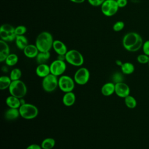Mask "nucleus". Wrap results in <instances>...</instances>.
Listing matches in <instances>:
<instances>
[{
    "mask_svg": "<svg viewBox=\"0 0 149 149\" xmlns=\"http://www.w3.org/2000/svg\"><path fill=\"white\" fill-rule=\"evenodd\" d=\"M143 40L141 36L136 32H129L123 37L122 45L130 52H136L142 48Z\"/></svg>",
    "mask_w": 149,
    "mask_h": 149,
    "instance_id": "obj_1",
    "label": "nucleus"
},
{
    "mask_svg": "<svg viewBox=\"0 0 149 149\" xmlns=\"http://www.w3.org/2000/svg\"><path fill=\"white\" fill-rule=\"evenodd\" d=\"M54 41L52 36L50 33L42 31L37 37L35 45L39 52H48L52 48Z\"/></svg>",
    "mask_w": 149,
    "mask_h": 149,
    "instance_id": "obj_2",
    "label": "nucleus"
},
{
    "mask_svg": "<svg viewBox=\"0 0 149 149\" xmlns=\"http://www.w3.org/2000/svg\"><path fill=\"white\" fill-rule=\"evenodd\" d=\"M8 88L11 95L19 98H23L27 93V87L25 83L20 80L12 81Z\"/></svg>",
    "mask_w": 149,
    "mask_h": 149,
    "instance_id": "obj_3",
    "label": "nucleus"
},
{
    "mask_svg": "<svg viewBox=\"0 0 149 149\" xmlns=\"http://www.w3.org/2000/svg\"><path fill=\"white\" fill-rule=\"evenodd\" d=\"M20 115L25 119H33L37 116L38 109L37 107L31 104L25 103L21 105L19 108Z\"/></svg>",
    "mask_w": 149,
    "mask_h": 149,
    "instance_id": "obj_4",
    "label": "nucleus"
},
{
    "mask_svg": "<svg viewBox=\"0 0 149 149\" xmlns=\"http://www.w3.org/2000/svg\"><path fill=\"white\" fill-rule=\"evenodd\" d=\"M65 61L73 66H80L84 63V58L79 51L70 49L65 54Z\"/></svg>",
    "mask_w": 149,
    "mask_h": 149,
    "instance_id": "obj_5",
    "label": "nucleus"
},
{
    "mask_svg": "<svg viewBox=\"0 0 149 149\" xmlns=\"http://www.w3.org/2000/svg\"><path fill=\"white\" fill-rule=\"evenodd\" d=\"M1 40L6 42H10L15 40L16 34L15 27L8 23L3 24L0 27Z\"/></svg>",
    "mask_w": 149,
    "mask_h": 149,
    "instance_id": "obj_6",
    "label": "nucleus"
},
{
    "mask_svg": "<svg viewBox=\"0 0 149 149\" xmlns=\"http://www.w3.org/2000/svg\"><path fill=\"white\" fill-rule=\"evenodd\" d=\"M119 8L116 0H105L101 5L102 13L108 17L115 15Z\"/></svg>",
    "mask_w": 149,
    "mask_h": 149,
    "instance_id": "obj_7",
    "label": "nucleus"
},
{
    "mask_svg": "<svg viewBox=\"0 0 149 149\" xmlns=\"http://www.w3.org/2000/svg\"><path fill=\"white\" fill-rule=\"evenodd\" d=\"M42 87L46 92L51 93L54 91L58 87V79L57 76L50 73L44 77L42 81Z\"/></svg>",
    "mask_w": 149,
    "mask_h": 149,
    "instance_id": "obj_8",
    "label": "nucleus"
},
{
    "mask_svg": "<svg viewBox=\"0 0 149 149\" xmlns=\"http://www.w3.org/2000/svg\"><path fill=\"white\" fill-rule=\"evenodd\" d=\"M74 80L68 75H62L58 79V87L64 93L72 91L74 88Z\"/></svg>",
    "mask_w": 149,
    "mask_h": 149,
    "instance_id": "obj_9",
    "label": "nucleus"
},
{
    "mask_svg": "<svg viewBox=\"0 0 149 149\" xmlns=\"http://www.w3.org/2000/svg\"><path fill=\"white\" fill-rule=\"evenodd\" d=\"M90 72L86 68H80L76 70L74 75L75 83L79 85H84L89 80Z\"/></svg>",
    "mask_w": 149,
    "mask_h": 149,
    "instance_id": "obj_10",
    "label": "nucleus"
},
{
    "mask_svg": "<svg viewBox=\"0 0 149 149\" xmlns=\"http://www.w3.org/2000/svg\"><path fill=\"white\" fill-rule=\"evenodd\" d=\"M51 73L56 76H62L66 69V65L63 61L56 59L49 65Z\"/></svg>",
    "mask_w": 149,
    "mask_h": 149,
    "instance_id": "obj_11",
    "label": "nucleus"
},
{
    "mask_svg": "<svg viewBox=\"0 0 149 149\" xmlns=\"http://www.w3.org/2000/svg\"><path fill=\"white\" fill-rule=\"evenodd\" d=\"M130 87L124 82H120L115 84V93L120 98H125L130 95Z\"/></svg>",
    "mask_w": 149,
    "mask_h": 149,
    "instance_id": "obj_12",
    "label": "nucleus"
},
{
    "mask_svg": "<svg viewBox=\"0 0 149 149\" xmlns=\"http://www.w3.org/2000/svg\"><path fill=\"white\" fill-rule=\"evenodd\" d=\"M9 54L10 48L7 42L0 40V62L5 61V59Z\"/></svg>",
    "mask_w": 149,
    "mask_h": 149,
    "instance_id": "obj_13",
    "label": "nucleus"
},
{
    "mask_svg": "<svg viewBox=\"0 0 149 149\" xmlns=\"http://www.w3.org/2000/svg\"><path fill=\"white\" fill-rule=\"evenodd\" d=\"M52 48L58 55H65L68 52L66 45L61 40H54L52 45Z\"/></svg>",
    "mask_w": 149,
    "mask_h": 149,
    "instance_id": "obj_14",
    "label": "nucleus"
},
{
    "mask_svg": "<svg viewBox=\"0 0 149 149\" xmlns=\"http://www.w3.org/2000/svg\"><path fill=\"white\" fill-rule=\"evenodd\" d=\"M36 73L40 77L44 78L51 73L50 67L47 63L38 64L36 69Z\"/></svg>",
    "mask_w": 149,
    "mask_h": 149,
    "instance_id": "obj_15",
    "label": "nucleus"
},
{
    "mask_svg": "<svg viewBox=\"0 0 149 149\" xmlns=\"http://www.w3.org/2000/svg\"><path fill=\"white\" fill-rule=\"evenodd\" d=\"M23 52L25 56L29 58H36L39 51L36 45L29 44L24 49Z\"/></svg>",
    "mask_w": 149,
    "mask_h": 149,
    "instance_id": "obj_16",
    "label": "nucleus"
},
{
    "mask_svg": "<svg viewBox=\"0 0 149 149\" xmlns=\"http://www.w3.org/2000/svg\"><path fill=\"white\" fill-rule=\"evenodd\" d=\"M115 84L113 82H108L102 86L101 92L104 96H110L115 93Z\"/></svg>",
    "mask_w": 149,
    "mask_h": 149,
    "instance_id": "obj_17",
    "label": "nucleus"
},
{
    "mask_svg": "<svg viewBox=\"0 0 149 149\" xmlns=\"http://www.w3.org/2000/svg\"><path fill=\"white\" fill-rule=\"evenodd\" d=\"M76 101V95L73 91L65 93L62 97L63 104L66 107L72 106Z\"/></svg>",
    "mask_w": 149,
    "mask_h": 149,
    "instance_id": "obj_18",
    "label": "nucleus"
},
{
    "mask_svg": "<svg viewBox=\"0 0 149 149\" xmlns=\"http://www.w3.org/2000/svg\"><path fill=\"white\" fill-rule=\"evenodd\" d=\"M6 104L9 108H19L21 106L20 98L10 95L6 98Z\"/></svg>",
    "mask_w": 149,
    "mask_h": 149,
    "instance_id": "obj_19",
    "label": "nucleus"
},
{
    "mask_svg": "<svg viewBox=\"0 0 149 149\" xmlns=\"http://www.w3.org/2000/svg\"><path fill=\"white\" fill-rule=\"evenodd\" d=\"M20 115L19 108H9L5 112V118L9 120H13L16 119Z\"/></svg>",
    "mask_w": 149,
    "mask_h": 149,
    "instance_id": "obj_20",
    "label": "nucleus"
},
{
    "mask_svg": "<svg viewBox=\"0 0 149 149\" xmlns=\"http://www.w3.org/2000/svg\"><path fill=\"white\" fill-rule=\"evenodd\" d=\"M15 42L17 47L21 50H23L29 45L28 40L24 35L16 36Z\"/></svg>",
    "mask_w": 149,
    "mask_h": 149,
    "instance_id": "obj_21",
    "label": "nucleus"
},
{
    "mask_svg": "<svg viewBox=\"0 0 149 149\" xmlns=\"http://www.w3.org/2000/svg\"><path fill=\"white\" fill-rule=\"evenodd\" d=\"M50 52H39L37 55L36 59L38 64L46 63L49 58H50Z\"/></svg>",
    "mask_w": 149,
    "mask_h": 149,
    "instance_id": "obj_22",
    "label": "nucleus"
},
{
    "mask_svg": "<svg viewBox=\"0 0 149 149\" xmlns=\"http://www.w3.org/2000/svg\"><path fill=\"white\" fill-rule=\"evenodd\" d=\"M121 71L124 74H130L134 71L135 68L134 65L131 62H124L120 66Z\"/></svg>",
    "mask_w": 149,
    "mask_h": 149,
    "instance_id": "obj_23",
    "label": "nucleus"
},
{
    "mask_svg": "<svg viewBox=\"0 0 149 149\" xmlns=\"http://www.w3.org/2000/svg\"><path fill=\"white\" fill-rule=\"evenodd\" d=\"M55 145V140L51 137H48L43 140L41 144L42 149H52Z\"/></svg>",
    "mask_w": 149,
    "mask_h": 149,
    "instance_id": "obj_24",
    "label": "nucleus"
},
{
    "mask_svg": "<svg viewBox=\"0 0 149 149\" xmlns=\"http://www.w3.org/2000/svg\"><path fill=\"white\" fill-rule=\"evenodd\" d=\"M12 81L9 76H2L0 77V89L3 90L9 88Z\"/></svg>",
    "mask_w": 149,
    "mask_h": 149,
    "instance_id": "obj_25",
    "label": "nucleus"
},
{
    "mask_svg": "<svg viewBox=\"0 0 149 149\" xmlns=\"http://www.w3.org/2000/svg\"><path fill=\"white\" fill-rule=\"evenodd\" d=\"M125 104L126 106L130 109L134 108L137 105V101L135 98L130 95H129L125 98Z\"/></svg>",
    "mask_w": 149,
    "mask_h": 149,
    "instance_id": "obj_26",
    "label": "nucleus"
},
{
    "mask_svg": "<svg viewBox=\"0 0 149 149\" xmlns=\"http://www.w3.org/2000/svg\"><path fill=\"white\" fill-rule=\"evenodd\" d=\"M18 56L15 54H10L5 59L6 64L9 66L15 65L18 62Z\"/></svg>",
    "mask_w": 149,
    "mask_h": 149,
    "instance_id": "obj_27",
    "label": "nucleus"
},
{
    "mask_svg": "<svg viewBox=\"0 0 149 149\" xmlns=\"http://www.w3.org/2000/svg\"><path fill=\"white\" fill-rule=\"evenodd\" d=\"M22 76V72L20 69L19 68H14L12 69L10 73V78L11 79L12 81L20 80Z\"/></svg>",
    "mask_w": 149,
    "mask_h": 149,
    "instance_id": "obj_28",
    "label": "nucleus"
},
{
    "mask_svg": "<svg viewBox=\"0 0 149 149\" xmlns=\"http://www.w3.org/2000/svg\"><path fill=\"white\" fill-rule=\"evenodd\" d=\"M123 73L122 72H115L112 76V80L113 83L116 84L120 82H123L124 80V76Z\"/></svg>",
    "mask_w": 149,
    "mask_h": 149,
    "instance_id": "obj_29",
    "label": "nucleus"
},
{
    "mask_svg": "<svg viewBox=\"0 0 149 149\" xmlns=\"http://www.w3.org/2000/svg\"><path fill=\"white\" fill-rule=\"evenodd\" d=\"M137 61L139 63L147 64L149 62V56L144 53L143 54H140L137 57Z\"/></svg>",
    "mask_w": 149,
    "mask_h": 149,
    "instance_id": "obj_30",
    "label": "nucleus"
},
{
    "mask_svg": "<svg viewBox=\"0 0 149 149\" xmlns=\"http://www.w3.org/2000/svg\"><path fill=\"white\" fill-rule=\"evenodd\" d=\"M27 31V28L23 25H20L15 27V33L16 36L24 35Z\"/></svg>",
    "mask_w": 149,
    "mask_h": 149,
    "instance_id": "obj_31",
    "label": "nucleus"
},
{
    "mask_svg": "<svg viewBox=\"0 0 149 149\" xmlns=\"http://www.w3.org/2000/svg\"><path fill=\"white\" fill-rule=\"evenodd\" d=\"M125 27V23L122 21H118L113 25V30L115 31H120L123 29Z\"/></svg>",
    "mask_w": 149,
    "mask_h": 149,
    "instance_id": "obj_32",
    "label": "nucleus"
},
{
    "mask_svg": "<svg viewBox=\"0 0 149 149\" xmlns=\"http://www.w3.org/2000/svg\"><path fill=\"white\" fill-rule=\"evenodd\" d=\"M142 49L143 53L149 56V40H147L143 42Z\"/></svg>",
    "mask_w": 149,
    "mask_h": 149,
    "instance_id": "obj_33",
    "label": "nucleus"
},
{
    "mask_svg": "<svg viewBox=\"0 0 149 149\" xmlns=\"http://www.w3.org/2000/svg\"><path fill=\"white\" fill-rule=\"evenodd\" d=\"M105 0H88V3L93 6H101Z\"/></svg>",
    "mask_w": 149,
    "mask_h": 149,
    "instance_id": "obj_34",
    "label": "nucleus"
},
{
    "mask_svg": "<svg viewBox=\"0 0 149 149\" xmlns=\"http://www.w3.org/2000/svg\"><path fill=\"white\" fill-rule=\"evenodd\" d=\"M119 8H124L127 4V0H116Z\"/></svg>",
    "mask_w": 149,
    "mask_h": 149,
    "instance_id": "obj_35",
    "label": "nucleus"
},
{
    "mask_svg": "<svg viewBox=\"0 0 149 149\" xmlns=\"http://www.w3.org/2000/svg\"><path fill=\"white\" fill-rule=\"evenodd\" d=\"M26 149H42L41 146H39L36 144H32L29 145Z\"/></svg>",
    "mask_w": 149,
    "mask_h": 149,
    "instance_id": "obj_36",
    "label": "nucleus"
},
{
    "mask_svg": "<svg viewBox=\"0 0 149 149\" xmlns=\"http://www.w3.org/2000/svg\"><path fill=\"white\" fill-rule=\"evenodd\" d=\"M57 59L61 61H65V55H58Z\"/></svg>",
    "mask_w": 149,
    "mask_h": 149,
    "instance_id": "obj_37",
    "label": "nucleus"
},
{
    "mask_svg": "<svg viewBox=\"0 0 149 149\" xmlns=\"http://www.w3.org/2000/svg\"><path fill=\"white\" fill-rule=\"evenodd\" d=\"M70 1L76 3H81L84 2L85 0H69Z\"/></svg>",
    "mask_w": 149,
    "mask_h": 149,
    "instance_id": "obj_38",
    "label": "nucleus"
},
{
    "mask_svg": "<svg viewBox=\"0 0 149 149\" xmlns=\"http://www.w3.org/2000/svg\"><path fill=\"white\" fill-rule=\"evenodd\" d=\"M115 62H116V64L118 66H121L122 65V64H123V62L121 61H120V60H116Z\"/></svg>",
    "mask_w": 149,
    "mask_h": 149,
    "instance_id": "obj_39",
    "label": "nucleus"
},
{
    "mask_svg": "<svg viewBox=\"0 0 149 149\" xmlns=\"http://www.w3.org/2000/svg\"><path fill=\"white\" fill-rule=\"evenodd\" d=\"M148 67H149V62H148Z\"/></svg>",
    "mask_w": 149,
    "mask_h": 149,
    "instance_id": "obj_40",
    "label": "nucleus"
}]
</instances>
